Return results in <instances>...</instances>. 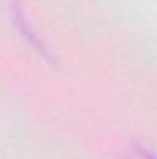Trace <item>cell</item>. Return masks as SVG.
<instances>
[{
  "label": "cell",
  "mask_w": 157,
  "mask_h": 159,
  "mask_svg": "<svg viewBox=\"0 0 157 159\" xmlns=\"http://www.w3.org/2000/svg\"><path fill=\"white\" fill-rule=\"evenodd\" d=\"M9 17H11V22L13 26L17 28V32L22 35V39L26 41L37 54H41L43 57L50 59V52H48V46L46 43L43 41L41 34L37 32L35 24L32 22V19L28 17L26 9L22 7L20 0H11L9 2Z\"/></svg>",
  "instance_id": "cell-1"
}]
</instances>
